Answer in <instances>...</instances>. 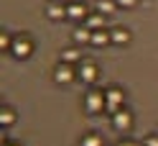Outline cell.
<instances>
[{
	"mask_svg": "<svg viewBox=\"0 0 158 146\" xmlns=\"http://www.w3.org/2000/svg\"><path fill=\"white\" fill-rule=\"evenodd\" d=\"M77 77H79V80H82L84 85H87V82L92 85V82H97V67L87 62V64H82V67L77 69Z\"/></svg>",
	"mask_w": 158,
	"mask_h": 146,
	"instance_id": "cell-7",
	"label": "cell"
},
{
	"mask_svg": "<svg viewBox=\"0 0 158 146\" xmlns=\"http://www.w3.org/2000/svg\"><path fill=\"white\" fill-rule=\"evenodd\" d=\"M82 3H84V0H82Z\"/></svg>",
	"mask_w": 158,
	"mask_h": 146,
	"instance_id": "cell-23",
	"label": "cell"
},
{
	"mask_svg": "<svg viewBox=\"0 0 158 146\" xmlns=\"http://www.w3.org/2000/svg\"><path fill=\"white\" fill-rule=\"evenodd\" d=\"M87 5L82 3V0H74V3L66 5V18H72V21H87Z\"/></svg>",
	"mask_w": 158,
	"mask_h": 146,
	"instance_id": "cell-5",
	"label": "cell"
},
{
	"mask_svg": "<svg viewBox=\"0 0 158 146\" xmlns=\"http://www.w3.org/2000/svg\"><path fill=\"white\" fill-rule=\"evenodd\" d=\"M0 49H3V51H5V49H13V41H10V36H8V33L0 36Z\"/></svg>",
	"mask_w": 158,
	"mask_h": 146,
	"instance_id": "cell-17",
	"label": "cell"
},
{
	"mask_svg": "<svg viewBox=\"0 0 158 146\" xmlns=\"http://www.w3.org/2000/svg\"><path fill=\"white\" fill-rule=\"evenodd\" d=\"M82 146H102V139L97 133H87L84 139H82Z\"/></svg>",
	"mask_w": 158,
	"mask_h": 146,
	"instance_id": "cell-16",
	"label": "cell"
},
{
	"mask_svg": "<svg viewBox=\"0 0 158 146\" xmlns=\"http://www.w3.org/2000/svg\"><path fill=\"white\" fill-rule=\"evenodd\" d=\"M145 146H158V133L148 136V139H145Z\"/></svg>",
	"mask_w": 158,
	"mask_h": 146,
	"instance_id": "cell-18",
	"label": "cell"
},
{
	"mask_svg": "<svg viewBox=\"0 0 158 146\" xmlns=\"http://www.w3.org/2000/svg\"><path fill=\"white\" fill-rule=\"evenodd\" d=\"M117 146H135V144H133V141H120Z\"/></svg>",
	"mask_w": 158,
	"mask_h": 146,
	"instance_id": "cell-20",
	"label": "cell"
},
{
	"mask_svg": "<svg viewBox=\"0 0 158 146\" xmlns=\"http://www.w3.org/2000/svg\"><path fill=\"white\" fill-rule=\"evenodd\" d=\"M56 3H61V5H69V3H74V0H56Z\"/></svg>",
	"mask_w": 158,
	"mask_h": 146,
	"instance_id": "cell-21",
	"label": "cell"
},
{
	"mask_svg": "<svg viewBox=\"0 0 158 146\" xmlns=\"http://www.w3.org/2000/svg\"><path fill=\"white\" fill-rule=\"evenodd\" d=\"M115 3H117V5H123V8H133L138 0H115Z\"/></svg>",
	"mask_w": 158,
	"mask_h": 146,
	"instance_id": "cell-19",
	"label": "cell"
},
{
	"mask_svg": "<svg viewBox=\"0 0 158 146\" xmlns=\"http://www.w3.org/2000/svg\"><path fill=\"white\" fill-rule=\"evenodd\" d=\"M112 41V33L107 31V28H100V31H92V44L94 46H105Z\"/></svg>",
	"mask_w": 158,
	"mask_h": 146,
	"instance_id": "cell-10",
	"label": "cell"
},
{
	"mask_svg": "<svg viewBox=\"0 0 158 146\" xmlns=\"http://www.w3.org/2000/svg\"><path fill=\"white\" fill-rule=\"evenodd\" d=\"M5 146H18V144H5Z\"/></svg>",
	"mask_w": 158,
	"mask_h": 146,
	"instance_id": "cell-22",
	"label": "cell"
},
{
	"mask_svg": "<svg viewBox=\"0 0 158 146\" xmlns=\"http://www.w3.org/2000/svg\"><path fill=\"white\" fill-rule=\"evenodd\" d=\"M54 80L59 82V85H69V82H74L77 80V72H74V67L72 64H59L56 69H54Z\"/></svg>",
	"mask_w": 158,
	"mask_h": 146,
	"instance_id": "cell-4",
	"label": "cell"
},
{
	"mask_svg": "<svg viewBox=\"0 0 158 146\" xmlns=\"http://www.w3.org/2000/svg\"><path fill=\"white\" fill-rule=\"evenodd\" d=\"M46 15L51 18V21H61V18H66V5H61V3H48V8H46Z\"/></svg>",
	"mask_w": 158,
	"mask_h": 146,
	"instance_id": "cell-8",
	"label": "cell"
},
{
	"mask_svg": "<svg viewBox=\"0 0 158 146\" xmlns=\"http://www.w3.org/2000/svg\"><path fill=\"white\" fill-rule=\"evenodd\" d=\"M10 51L18 56V59H28V56H31V51H33L31 38H26V36H18V38H13V49H10Z\"/></svg>",
	"mask_w": 158,
	"mask_h": 146,
	"instance_id": "cell-3",
	"label": "cell"
},
{
	"mask_svg": "<svg viewBox=\"0 0 158 146\" xmlns=\"http://www.w3.org/2000/svg\"><path fill=\"white\" fill-rule=\"evenodd\" d=\"M115 8H117L115 0H97V13H102V15L115 13Z\"/></svg>",
	"mask_w": 158,
	"mask_h": 146,
	"instance_id": "cell-13",
	"label": "cell"
},
{
	"mask_svg": "<svg viewBox=\"0 0 158 146\" xmlns=\"http://www.w3.org/2000/svg\"><path fill=\"white\" fill-rule=\"evenodd\" d=\"M74 41H77V44H92V31H89L87 26L77 28V31H74Z\"/></svg>",
	"mask_w": 158,
	"mask_h": 146,
	"instance_id": "cell-11",
	"label": "cell"
},
{
	"mask_svg": "<svg viewBox=\"0 0 158 146\" xmlns=\"http://www.w3.org/2000/svg\"><path fill=\"white\" fill-rule=\"evenodd\" d=\"M112 44H127L130 41V31L127 28H112Z\"/></svg>",
	"mask_w": 158,
	"mask_h": 146,
	"instance_id": "cell-12",
	"label": "cell"
},
{
	"mask_svg": "<svg viewBox=\"0 0 158 146\" xmlns=\"http://www.w3.org/2000/svg\"><path fill=\"white\" fill-rule=\"evenodd\" d=\"M112 126H115L117 131H127V128L133 126V115L127 113V110H117V113L112 115Z\"/></svg>",
	"mask_w": 158,
	"mask_h": 146,
	"instance_id": "cell-6",
	"label": "cell"
},
{
	"mask_svg": "<svg viewBox=\"0 0 158 146\" xmlns=\"http://www.w3.org/2000/svg\"><path fill=\"white\" fill-rule=\"evenodd\" d=\"M79 59H82V54H79L77 49H64V51H61V62L64 64H74Z\"/></svg>",
	"mask_w": 158,
	"mask_h": 146,
	"instance_id": "cell-14",
	"label": "cell"
},
{
	"mask_svg": "<svg viewBox=\"0 0 158 146\" xmlns=\"http://www.w3.org/2000/svg\"><path fill=\"white\" fill-rule=\"evenodd\" d=\"M105 97H107V105H105V110L110 113V115H115L117 110H123V103H125V92L120 90V87H110V90L105 92Z\"/></svg>",
	"mask_w": 158,
	"mask_h": 146,
	"instance_id": "cell-1",
	"label": "cell"
},
{
	"mask_svg": "<svg viewBox=\"0 0 158 146\" xmlns=\"http://www.w3.org/2000/svg\"><path fill=\"white\" fill-rule=\"evenodd\" d=\"M84 26L89 28V31H100V28H105V15L102 13H89L87 21H84Z\"/></svg>",
	"mask_w": 158,
	"mask_h": 146,
	"instance_id": "cell-9",
	"label": "cell"
},
{
	"mask_svg": "<svg viewBox=\"0 0 158 146\" xmlns=\"http://www.w3.org/2000/svg\"><path fill=\"white\" fill-rule=\"evenodd\" d=\"M84 105H87V110H89V113H100V110H105L107 97H105V92H100V90H92L89 95H87Z\"/></svg>",
	"mask_w": 158,
	"mask_h": 146,
	"instance_id": "cell-2",
	"label": "cell"
},
{
	"mask_svg": "<svg viewBox=\"0 0 158 146\" xmlns=\"http://www.w3.org/2000/svg\"><path fill=\"white\" fill-rule=\"evenodd\" d=\"M15 121V113L10 108H0V126H10Z\"/></svg>",
	"mask_w": 158,
	"mask_h": 146,
	"instance_id": "cell-15",
	"label": "cell"
}]
</instances>
